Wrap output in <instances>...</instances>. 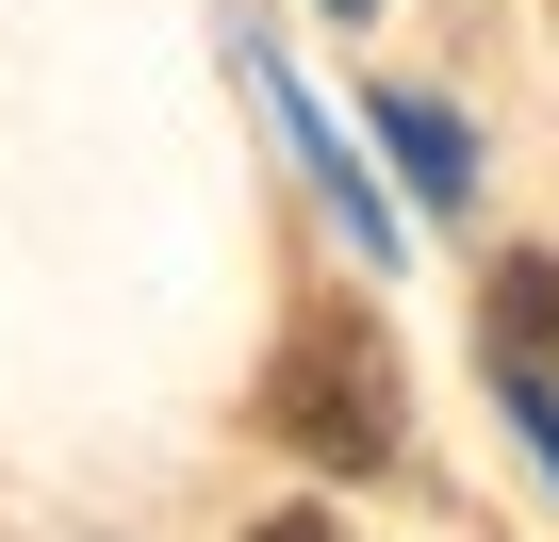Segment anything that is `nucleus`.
Masks as SVG:
<instances>
[{
  "instance_id": "f257e3e1",
  "label": "nucleus",
  "mask_w": 559,
  "mask_h": 542,
  "mask_svg": "<svg viewBox=\"0 0 559 542\" xmlns=\"http://www.w3.org/2000/svg\"><path fill=\"white\" fill-rule=\"evenodd\" d=\"M263 427L379 477V460H395V362H379V329H362V313H313L297 346L263 362Z\"/></svg>"
},
{
  "instance_id": "f03ea898",
  "label": "nucleus",
  "mask_w": 559,
  "mask_h": 542,
  "mask_svg": "<svg viewBox=\"0 0 559 542\" xmlns=\"http://www.w3.org/2000/svg\"><path fill=\"white\" fill-rule=\"evenodd\" d=\"M379 132H395V165H412L428 197H461V132H444L428 99H379Z\"/></svg>"
},
{
  "instance_id": "7ed1b4c3",
  "label": "nucleus",
  "mask_w": 559,
  "mask_h": 542,
  "mask_svg": "<svg viewBox=\"0 0 559 542\" xmlns=\"http://www.w3.org/2000/svg\"><path fill=\"white\" fill-rule=\"evenodd\" d=\"M493 297H510V313H493V329H510V362H543V346H559V263H510Z\"/></svg>"
},
{
  "instance_id": "20e7f679",
  "label": "nucleus",
  "mask_w": 559,
  "mask_h": 542,
  "mask_svg": "<svg viewBox=\"0 0 559 542\" xmlns=\"http://www.w3.org/2000/svg\"><path fill=\"white\" fill-rule=\"evenodd\" d=\"M510 411H526V444L559 460V395H543V362H510Z\"/></svg>"
},
{
  "instance_id": "39448f33",
  "label": "nucleus",
  "mask_w": 559,
  "mask_h": 542,
  "mask_svg": "<svg viewBox=\"0 0 559 542\" xmlns=\"http://www.w3.org/2000/svg\"><path fill=\"white\" fill-rule=\"evenodd\" d=\"M247 542H346V526H313V509H280V526H247Z\"/></svg>"
},
{
  "instance_id": "423d86ee",
  "label": "nucleus",
  "mask_w": 559,
  "mask_h": 542,
  "mask_svg": "<svg viewBox=\"0 0 559 542\" xmlns=\"http://www.w3.org/2000/svg\"><path fill=\"white\" fill-rule=\"evenodd\" d=\"M330 17H379V0H330Z\"/></svg>"
}]
</instances>
